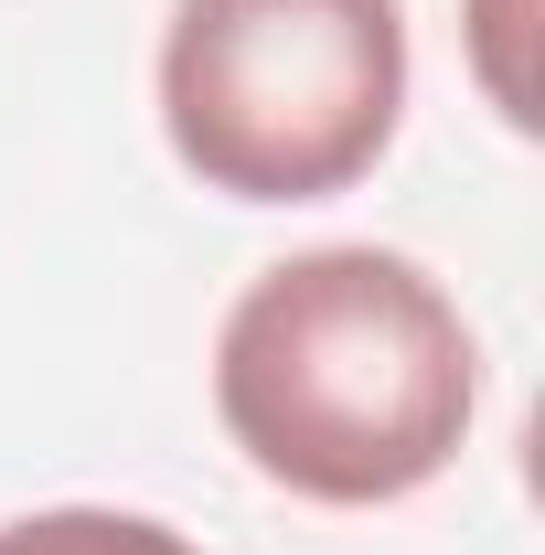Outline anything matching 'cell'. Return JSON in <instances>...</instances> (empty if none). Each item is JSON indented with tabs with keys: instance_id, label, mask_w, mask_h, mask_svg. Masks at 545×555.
Returning a JSON list of instances; mask_svg holds the SVG:
<instances>
[{
	"instance_id": "cell-1",
	"label": "cell",
	"mask_w": 545,
	"mask_h": 555,
	"mask_svg": "<svg viewBox=\"0 0 545 555\" xmlns=\"http://www.w3.org/2000/svg\"><path fill=\"white\" fill-rule=\"evenodd\" d=\"M481 406V352L449 288L385 246H310L268 268L214 332V416L246 470L300 502L428 491Z\"/></svg>"
},
{
	"instance_id": "cell-2",
	"label": "cell",
	"mask_w": 545,
	"mask_h": 555,
	"mask_svg": "<svg viewBox=\"0 0 545 555\" xmlns=\"http://www.w3.org/2000/svg\"><path fill=\"white\" fill-rule=\"evenodd\" d=\"M407 118L396 0H172L161 129L236 204L353 193Z\"/></svg>"
},
{
	"instance_id": "cell-3",
	"label": "cell",
	"mask_w": 545,
	"mask_h": 555,
	"mask_svg": "<svg viewBox=\"0 0 545 555\" xmlns=\"http://www.w3.org/2000/svg\"><path fill=\"white\" fill-rule=\"evenodd\" d=\"M0 555H204V545L172 534V524H150V513L65 502V513H22V524H0Z\"/></svg>"
}]
</instances>
